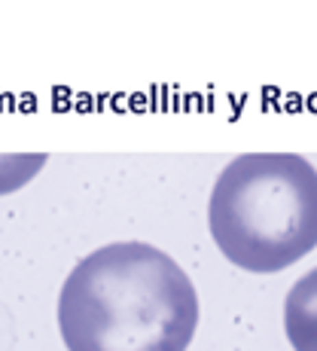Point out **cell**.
Wrapping results in <instances>:
<instances>
[{
	"label": "cell",
	"instance_id": "1",
	"mask_svg": "<svg viewBox=\"0 0 317 351\" xmlns=\"http://www.w3.org/2000/svg\"><path fill=\"white\" fill-rule=\"evenodd\" d=\"M195 327L190 275L147 241H113L83 256L58 296L67 351H186Z\"/></svg>",
	"mask_w": 317,
	"mask_h": 351
},
{
	"label": "cell",
	"instance_id": "2",
	"mask_svg": "<svg viewBox=\"0 0 317 351\" xmlns=\"http://www.w3.org/2000/svg\"><path fill=\"white\" fill-rule=\"evenodd\" d=\"M207 226L244 272L293 266L317 247V168L299 153H241L214 184Z\"/></svg>",
	"mask_w": 317,
	"mask_h": 351
},
{
	"label": "cell",
	"instance_id": "3",
	"mask_svg": "<svg viewBox=\"0 0 317 351\" xmlns=\"http://www.w3.org/2000/svg\"><path fill=\"white\" fill-rule=\"evenodd\" d=\"M284 330L296 351H317V269L305 272L287 293Z\"/></svg>",
	"mask_w": 317,
	"mask_h": 351
},
{
	"label": "cell",
	"instance_id": "4",
	"mask_svg": "<svg viewBox=\"0 0 317 351\" xmlns=\"http://www.w3.org/2000/svg\"><path fill=\"white\" fill-rule=\"evenodd\" d=\"M46 162H49L46 153H0V195L28 186L43 171Z\"/></svg>",
	"mask_w": 317,
	"mask_h": 351
}]
</instances>
